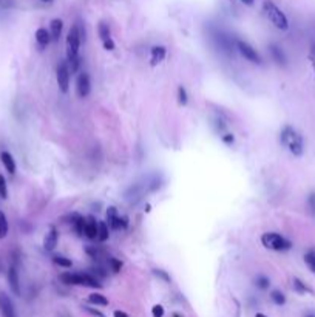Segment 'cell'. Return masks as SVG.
<instances>
[{"label":"cell","mask_w":315,"mask_h":317,"mask_svg":"<svg viewBox=\"0 0 315 317\" xmlns=\"http://www.w3.org/2000/svg\"><path fill=\"white\" fill-rule=\"evenodd\" d=\"M82 42V31L79 25H73L67 34V57L71 65V71H76L79 67V48Z\"/></svg>","instance_id":"obj_1"},{"label":"cell","mask_w":315,"mask_h":317,"mask_svg":"<svg viewBox=\"0 0 315 317\" xmlns=\"http://www.w3.org/2000/svg\"><path fill=\"white\" fill-rule=\"evenodd\" d=\"M281 144L288 149L294 156H302L303 152H305V142H303V138L302 135H300L294 127L288 125L283 128L281 132Z\"/></svg>","instance_id":"obj_2"},{"label":"cell","mask_w":315,"mask_h":317,"mask_svg":"<svg viewBox=\"0 0 315 317\" xmlns=\"http://www.w3.org/2000/svg\"><path fill=\"white\" fill-rule=\"evenodd\" d=\"M263 11L266 14V17L274 23V26H277L278 30L286 31L289 28V20H288V17H286V14L274 2H272V0H264Z\"/></svg>","instance_id":"obj_3"},{"label":"cell","mask_w":315,"mask_h":317,"mask_svg":"<svg viewBox=\"0 0 315 317\" xmlns=\"http://www.w3.org/2000/svg\"><path fill=\"white\" fill-rule=\"evenodd\" d=\"M61 280L65 285H79L88 288H101L99 280L90 274H79V272H64L61 274Z\"/></svg>","instance_id":"obj_4"},{"label":"cell","mask_w":315,"mask_h":317,"mask_svg":"<svg viewBox=\"0 0 315 317\" xmlns=\"http://www.w3.org/2000/svg\"><path fill=\"white\" fill-rule=\"evenodd\" d=\"M261 243L263 246L270 249V251H289L292 248V243L284 238L283 235L277 234V232H266L261 237Z\"/></svg>","instance_id":"obj_5"},{"label":"cell","mask_w":315,"mask_h":317,"mask_svg":"<svg viewBox=\"0 0 315 317\" xmlns=\"http://www.w3.org/2000/svg\"><path fill=\"white\" fill-rule=\"evenodd\" d=\"M56 78H57V85L62 93H68V87H70V67L67 61H62L59 65H57V71H56Z\"/></svg>","instance_id":"obj_6"},{"label":"cell","mask_w":315,"mask_h":317,"mask_svg":"<svg viewBox=\"0 0 315 317\" xmlns=\"http://www.w3.org/2000/svg\"><path fill=\"white\" fill-rule=\"evenodd\" d=\"M236 47H238V51L246 57L247 61L253 62V64H260L261 62V57L258 54V51H256L252 45H249L247 42L244 40H238L236 42Z\"/></svg>","instance_id":"obj_7"},{"label":"cell","mask_w":315,"mask_h":317,"mask_svg":"<svg viewBox=\"0 0 315 317\" xmlns=\"http://www.w3.org/2000/svg\"><path fill=\"white\" fill-rule=\"evenodd\" d=\"M0 316L2 317H17L16 308H14L12 300L3 291H0Z\"/></svg>","instance_id":"obj_8"},{"label":"cell","mask_w":315,"mask_h":317,"mask_svg":"<svg viewBox=\"0 0 315 317\" xmlns=\"http://www.w3.org/2000/svg\"><path fill=\"white\" fill-rule=\"evenodd\" d=\"M76 90H78V95L80 98H87L90 95V90H91V84H90V76L88 73H85V71H82V73L78 76V81H76Z\"/></svg>","instance_id":"obj_9"},{"label":"cell","mask_w":315,"mask_h":317,"mask_svg":"<svg viewBox=\"0 0 315 317\" xmlns=\"http://www.w3.org/2000/svg\"><path fill=\"white\" fill-rule=\"evenodd\" d=\"M8 283H9L11 291L16 296H20V280H19V272L16 266H9L8 269Z\"/></svg>","instance_id":"obj_10"},{"label":"cell","mask_w":315,"mask_h":317,"mask_svg":"<svg viewBox=\"0 0 315 317\" xmlns=\"http://www.w3.org/2000/svg\"><path fill=\"white\" fill-rule=\"evenodd\" d=\"M57 240H59V234H57V230L54 227H51L50 232L44 238V249L45 251H53L57 246Z\"/></svg>","instance_id":"obj_11"},{"label":"cell","mask_w":315,"mask_h":317,"mask_svg":"<svg viewBox=\"0 0 315 317\" xmlns=\"http://www.w3.org/2000/svg\"><path fill=\"white\" fill-rule=\"evenodd\" d=\"M0 161H2V164L5 166L6 172L11 175L16 174V161H14V158L9 152H2L0 153Z\"/></svg>","instance_id":"obj_12"},{"label":"cell","mask_w":315,"mask_h":317,"mask_svg":"<svg viewBox=\"0 0 315 317\" xmlns=\"http://www.w3.org/2000/svg\"><path fill=\"white\" fill-rule=\"evenodd\" d=\"M165 48L161 47V45H158V47H153L152 48V54H150V64L155 67L158 64H161L164 59H165Z\"/></svg>","instance_id":"obj_13"},{"label":"cell","mask_w":315,"mask_h":317,"mask_svg":"<svg viewBox=\"0 0 315 317\" xmlns=\"http://www.w3.org/2000/svg\"><path fill=\"white\" fill-rule=\"evenodd\" d=\"M83 234L87 235L90 240L97 238V221H96L93 217H88L87 221H85V230H83Z\"/></svg>","instance_id":"obj_14"},{"label":"cell","mask_w":315,"mask_h":317,"mask_svg":"<svg viewBox=\"0 0 315 317\" xmlns=\"http://www.w3.org/2000/svg\"><path fill=\"white\" fill-rule=\"evenodd\" d=\"M62 30H64V22L61 19H53L51 23H50V34H51V39L53 40H59L61 34H62Z\"/></svg>","instance_id":"obj_15"},{"label":"cell","mask_w":315,"mask_h":317,"mask_svg":"<svg viewBox=\"0 0 315 317\" xmlns=\"http://www.w3.org/2000/svg\"><path fill=\"white\" fill-rule=\"evenodd\" d=\"M50 40H51V34L47 28H39V30L36 31V42L37 44L40 47H47L50 44Z\"/></svg>","instance_id":"obj_16"},{"label":"cell","mask_w":315,"mask_h":317,"mask_svg":"<svg viewBox=\"0 0 315 317\" xmlns=\"http://www.w3.org/2000/svg\"><path fill=\"white\" fill-rule=\"evenodd\" d=\"M88 302L91 305H97V307H107L108 305V299L104 294H99V293H93L88 296Z\"/></svg>","instance_id":"obj_17"},{"label":"cell","mask_w":315,"mask_h":317,"mask_svg":"<svg viewBox=\"0 0 315 317\" xmlns=\"http://www.w3.org/2000/svg\"><path fill=\"white\" fill-rule=\"evenodd\" d=\"M108 226L107 223L104 221H99L97 223V238L101 240V241H107L108 240Z\"/></svg>","instance_id":"obj_18"},{"label":"cell","mask_w":315,"mask_h":317,"mask_svg":"<svg viewBox=\"0 0 315 317\" xmlns=\"http://www.w3.org/2000/svg\"><path fill=\"white\" fill-rule=\"evenodd\" d=\"M8 229H9V224H8L6 215L0 211V238H5L8 235Z\"/></svg>","instance_id":"obj_19"},{"label":"cell","mask_w":315,"mask_h":317,"mask_svg":"<svg viewBox=\"0 0 315 317\" xmlns=\"http://www.w3.org/2000/svg\"><path fill=\"white\" fill-rule=\"evenodd\" d=\"M270 53L272 56H274V59L278 62V64H286V56L283 53V50L277 45H270Z\"/></svg>","instance_id":"obj_20"},{"label":"cell","mask_w":315,"mask_h":317,"mask_svg":"<svg viewBox=\"0 0 315 317\" xmlns=\"http://www.w3.org/2000/svg\"><path fill=\"white\" fill-rule=\"evenodd\" d=\"M270 299H272V302H274V304H277V305H284V304H286V296H284L281 291H278V290H275V291L270 293Z\"/></svg>","instance_id":"obj_21"},{"label":"cell","mask_w":315,"mask_h":317,"mask_svg":"<svg viewBox=\"0 0 315 317\" xmlns=\"http://www.w3.org/2000/svg\"><path fill=\"white\" fill-rule=\"evenodd\" d=\"M97 31H99V36H101L102 40H108V39H110V26H108L105 22H101V23H99Z\"/></svg>","instance_id":"obj_22"},{"label":"cell","mask_w":315,"mask_h":317,"mask_svg":"<svg viewBox=\"0 0 315 317\" xmlns=\"http://www.w3.org/2000/svg\"><path fill=\"white\" fill-rule=\"evenodd\" d=\"M294 282V290L297 291V293H300V294H305V293H309L311 290H309V288L306 286V283H303L302 280H300V279H294L292 280Z\"/></svg>","instance_id":"obj_23"},{"label":"cell","mask_w":315,"mask_h":317,"mask_svg":"<svg viewBox=\"0 0 315 317\" xmlns=\"http://www.w3.org/2000/svg\"><path fill=\"white\" fill-rule=\"evenodd\" d=\"M305 263L308 265V268L315 274V252L311 251L305 255Z\"/></svg>","instance_id":"obj_24"},{"label":"cell","mask_w":315,"mask_h":317,"mask_svg":"<svg viewBox=\"0 0 315 317\" xmlns=\"http://www.w3.org/2000/svg\"><path fill=\"white\" fill-rule=\"evenodd\" d=\"M53 260H54L56 265H59L62 268H70L71 266V260H70V258H67V257H64V255H54Z\"/></svg>","instance_id":"obj_25"},{"label":"cell","mask_w":315,"mask_h":317,"mask_svg":"<svg viewBox=\"0 0 315 317\" xmlns=\"http://www.w3.org/2000/svg\"><path fill=\"white\" fill-rule=\"evenodd\" d=\"M85 220L83 217H76V221H75V229H76V232H78V235H83V230H85Z\"/></svg>","instance_id":"obj_26"},{"label":"cell","mask_w":315,"mask_h":317,"mask_svg":"<svg viewBox=\"0 0 315 317\" xmlns=\"http://www.w3.org/2000/svg\"><path fill=\"white\" fill-rule=\"evenodd\" d=\"M0 197L3 200L8 198V187H6V180L3 175H0Z\"/></svg>","instance_id":"obj_27"},{"label":"cell","mask_w":315,"mask_h":317,"mask_svg":"<svg viewBox=\"0 0 315 317\" xmlns=\"http://www.w3.org/2000/svg\"><path fill=\"white\" fill-rule=\"evenodd\" d=\"M178 101H179L181 106H185V104H187V92H185L184 87H179V89H178Z\"/></svg>","instance_id":"obj_28"},{"label":"cell","mask_w":315,"mask_h":317,"mask_svg":"<svg viewBox=\"0 0 315 317\" xmlns=\"http://www.w3.org/2000/svg\"><path fill=\"white\" fill-rule=\"evenodd\" d=\"M108 265L111 266L113 272H119L121 268H122V263H121L119 260H116V258H110V260H108Z\"/></svg>","instance_id":"obj_29"},{"label":"cell","mask_w":315,"mask_h":317,"mask_svg":"<svg viewBox=\"0 0 315 317\" xmlns=\"http://www.w3.org/2000/svg\"><path fill=\"white\" fill-rule=\"evenodd\" d=\"M256 286H260L261 290H267V288H269V279L263 277V276L256 277Z\"/></svg>","instance_id":"obj_30"},{"label":"cell","mask_w":315,"mask_h":317,"mask_svg":"<svg viewBox=\"0 0 315 317\" xmlns=\"http://www.w3.org/2000/svg\"><path fill=\"white\" fill-rule=\"evenodd\" d=\"M152 314H153V317H164V307L162 305H155L152 308Z\"/></svg>","instance_id":"obj_31"},{"label":"cell","mask_w":315,"mask_h":317,"mask_svg":"<svg viewBox=\"0 0 315 317\" xmlns=\"http://www.w3.org/2000/svg\"><path fill=\"white\" fill-rule=\"evenodd\" d=\"M153 272H155V276L161 277L162 280H165V282H170V276H168V274H167L165 271H162V269H155Z\"/></svg>","instance_id":"obj_32"},{"label":"cell","mask_w":315,"mask_h":317,"mask_svg":"<svg viewBox=\"0 0 315 317\" xmlns=\"http://www.w3.org/2000/svg\"><path fill=\"white\" fill-rule=\"evenodd\" d=\"M16 0H0V8H12Z\"/></svg>","instance_id":"obj_33"},{"label":"cell","mask_w":315,"mask_h":317,"mask_svg":"<svg viewBox=\"0 0 315 317\" xmlns=\"http://www.w3.org/2000/svg\"><path fill=\"white\" fill-rule=\"evenodd\" d=\"M104 47H105V50H114V42H113V39L110 37L108 40H104Z\"/></svg>","instance_id":"obj_34"},{"label":"cell","mask_w":315,"mask_h":317,"mask_svg":"<svg viewBox=\"0 0 315 317\" xmlns=\"http://www.w3.org/2000/svg\"><path fill=\"white\" fill-rule=\"evenodd\" d=\"M87 311L91 314V316H96V317H105L101 311H97V310H93V308H87Z\"/></svg>","instance_id":"obj_35"},{"label":"cell","mask_w":315,"mask_h":317,"mask_svg":"<svg viewBox=\"0 0 315 317\" xmlns=\"http://www.w3.org/2000/svg\"><path fill=\"white\" fill-rule=\"evenodd\" d=\"M114 317H128V314L127 313H124V311H121V310H118V311H114V314H113Z\"/></svg>","instance_id":"obj_36"},{"label":"cell","mask_w":315,"mask_h":317,"mask_svg":"<svg viewBox=\"0 0 315 317\" xmlns=\"http://www.w3.org/2000/svg\"><path fill=\"white\" fill-rule=\"evenodd\" d=\"M241 2L244 3V5H247V6H252L253 5V0H241Z\"/></svg>","instance_id":"obj_37"},{"label":"cell","mask_w":315,"mask_h":317,"mask_svg":"<svg viewBox=\"0 0 315 317\" xmlns=\"http://www.w3.org/2000/svg\"><path fill=\"white\" fill-rule=\"evenodd\" d=\"M224 141H226V142H231V141H234V136H226Z\"/></svg>","instance_id":"obj_38"},{"label":"cell","mask_w":315,"mask_h":317,"mask_svg":"<svg viewBox=\"0 0 315 317\" xmlns=\"http://www.w3.org/2000/svg\"><path fill=\"white\" fill-rule=\"evenodd\" d=\"M255 317H267V316H266V314H263V313H256V314H255Z\"/></svg>","instance_id":"obj_39"},{"label":"cell","mask_w":315,"mask_h":317,"mask_svg":"<svg viewBox=\"0 0 315 317\" xmlns=\"http://www.w3.org/2000/svg\"><path fill=\"white\" fill-rule=\"evenodd\" d=\"M305 317H315V314H312V313H308V314H306Z\"/></svg>","instance_id":"obj_40"},{"label":"cell","mask_w":315,"mask_h":317,"mask_svg":"<svg viewBox=\"0 0 315 317\" xmlns=\"http://www.w3.org/2000/svg\"><path fill=\"white\" fill-rule=\"evenodd\" d=\"M42 2H45V3H50V2H53V0H42Z\"/></svg>","instance_id":"obj_41"}]
</instances>
